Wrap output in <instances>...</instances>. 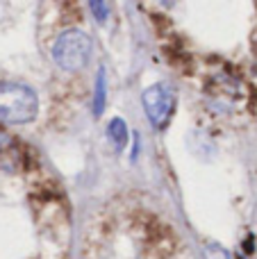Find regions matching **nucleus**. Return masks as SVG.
<instances>
[{
	"mask_svg": "<svg viewBox=\"0 0 257 259\" xmlns=\"http://www.w3.org/2000/svg\"><path fill=\"white\" fill-rule=\"evenodd\" d=\"M91 50H94V41L87 32L71 27V30H64L62 34L55 39L53 44V62L57 64L62 71L66 73H75L89 64L91 59Z\"/></svg>",
	"mask_w": 257,
	"mask_h": 259,
	"instance_id": "obj_2",
	"label": "nucleus"
},
{
	"mask_svg": "<svg viewBox=\"0 0 257 259\" xmlns=\"http://www.w3.org/2000/svg\"><path fill=\"white\" fill-rule=\"evenodd\" d=\"M107 137H109V141L114 143V148H116V150H123V148L127 146L130 134H127V125L123 123V118H112V121H109Z\"/></svg>",
	"mask_w": 257,
	"mask_h": 259,
	"instance_id": "obj_6",
	"label": "nucleus"
},
{
	"mask_svg": "<svg viewBox=\"0 0 257 259\" xmlns=\"http://www.w3.org/2000/svg\"><path fill=\"white\" fill-rule=\"evenodd\" d=\"M89 7L94 9V16L98 18V21H103V18L107 16V12H109V5L107 3H91Z\"/></svg>",
	"mask_w": 257,
	"mask_h": 259,
	"instance_id": "obj_9",
	"label": "nucleus"
},
{
	"mask_svg": "<svg viewBox=\"0 0 257 259\" xmlns=\"http://www.w3.org/2000/svg\"><path fill=\"white\" fill-rule=\"evenodd\" d=\"M39 114V98L27 84L0 82V123L25 125Z\"/></svg>",
	"mask_w": 257,
	"mask_h": 259,
	"instance_id": "obj_1",
	"label": "nucleus"
},
{
	"mask_svg": "<svg viewBox=\"0 0 257 259\" xmlns=\"http://www.w3.org/2000/svg\"><path fill=\"white\" fill-rule=\"evenodd\" d=\"M141 103H144V112L148 116L150 125L155 130H162L166 127L168 118L176 109V91L164 82H157L141 94Z\"/></svg>",
	"mask_w": 257,
	"mask_h": 259,
	"instance_id": "obj_3",
	"label": "nucleus"
},
{
	"mask_svg": "<svg viewBox=\"0 0 257 259\" xmlns=\"http://www.w3.org/2000/svg\"><path fill=\"white\" fill-rule=\"evenodd\" d=\"M239 94H241V82L237 80L232 73L221 71L217 73L212 82H209V96H212V103L219 107H235L239 103Z\"/></svg>",
	"mask_w": 257,
	"mask_h": 259,
	"instance_id": "obj_4",
	"label": "nucleus"
},
{
	"mask_svg": "<svg viewBox=\"0 0 257 259\" xmlns=\"http://www.w3.org/2000/svg\"><path fill=\"white\" fill-rule=\"evenodd\" d=\"M14 161H18V146L14 137L0 130V166L3 168H12Z\"/></svg>",
	"mask_w": 257,
	"mask_h": 259,
	"instance_id": "obj_5",
	"label": "nucleus"
},
{
	"mask_svg": "<svg viewBox=\"0 0 257 259\" xmlns=\"http://www.w3.org/2000/svg\"><path fill=\"white\" fill-rule=\"evenodd\" d=\"M103 107H105V71L100 68L98 71V77H96V94H94V114H103Z\"/></svg>",
	"mask_w": 257,
	"mask_h": 259,
	"instance_id": "obj_7",
	"label": "nucleus"
},
{
	"mask_svg": "<svg viewBox=\"0 0 257 259\" xmlns=\"http://www.w3.org/2000/svg\"><path fill=\"white\" fill-rule=\"evenodd\" d=\"M205 259H230V257H228V252L223 250L221 246H217V243H209L207 250H205Z\"/></svg>",
	"mask_w": 257,
	"mask_h": 259,
	"instance_id": "obj_8",
	"label": "nucleus"
}]
</instances>
